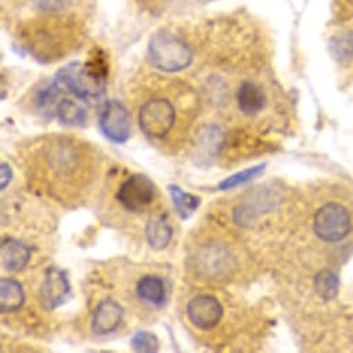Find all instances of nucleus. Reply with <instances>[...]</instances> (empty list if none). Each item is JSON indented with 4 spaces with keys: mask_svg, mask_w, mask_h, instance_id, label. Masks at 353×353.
I'll use <instances>...</instances> for the list:
<instances>
[{
    "mask_svg": "<svg viewBox=\"0 0 353 353\" xmlns=\"http://www.w3.org/2000/svg\"><path fill=\"white\" fill-rule=\"evenodd\" d=\"M26 295L21 284L14 279L0 280V309L3 313L19 310L24 303Z\"/></svg>",
    "mask_w": 353,
    "mask_h": 353,
    "instance_id": "obj_11",
    "label": "nucleus"
},
{
    "mask_svg": "<svg viewBox=\"0 0 353 353\" xmlns=\"http://www.w3.org/2000/svg\"><path fill=\"white\" fill-rule=\"evenodd\" d=\"M107 70L99 61L89 64L74 63L63 68L54 78L61 90H67L78 99H94L104 93Z\"/></svg>",
    "mask_w": 353,
    "mask_h": 353,
    "instance_id": "obj_1",
    "label": "nucleus"
},
{
    "mask_svg": "<svg viewBox=\"0 0 353 353\" xmlns=\"http://www.w3.org/2000/svg\"><path fill=\"white\" fill-rule=\"evenodd\" d=\"M223 140L225 139L221 128L215 125L204 126L197 133V145L200 147L205 157H215L219 152Z\"/></svg>",
    "mask_w": 353,
    "mask_h": 353,
    "instance_id": "obj_16",
    "label": "nucleus"
},
{
    "mask_svg": "<svg viewBox=\"0 0 353 353\" xmlns=\"http://www.w3.org/2000/svg\"><path fill=\"white\" fill-rule=\"evenodd\" d=\"M314 290L323 301H331L338 295L339 279L331 270H321L314 277Z\"/></svg>",
    "mask_w": 353,
    "mask_h": 353,
    "instance_id": "obj_18",
    "label": "nucleus"
},
{
    "mask_svg": "<svg viewBox=\"0 0 353 353\" xmlns=\"http://www.w3.org/2000/svg\"><path fill=\"white\" fill-rule=\"evenodd\" d=\"M151 64L165 72H178L188 68L193 61L190 48L179 38L166 32L155 34L148 43Z\"/></svg>",
    "mask_w": 353,
    "mask_h": 353,
    "instance_id": "obj_2",
    "label": "nucleus"
},
{
    "mask_svg": "<svg viewBox=\"0 0 353 353\" xmlns=\"http://www.w3.org/2000/svg\"><path fill=\"white\" fill-rule=\"evenodd\" d=\"M56 115L61 123L68 126H82L88 121L86 110L70 99H64L57 104Z\"/></svg>",
    "mask_w": 353,
    "mask_h": 353,
    "instance_id": "obj_15",
    "label": "nucleus"
},
{
    "mask_svg": "<svg viewBox=\"0 0 353 353\" xmlns=\"http://www.w3.org/2000/svg\"><path fill=\"white\" fill-rule=\"evenodd\" d=\"M154 197V185L144 174H132L118 190V201L132 212L144 210Z\"/></svg>",
    "mask_w": 353,
    "mask_h": 353,
    "instance_id": "obj_5",
    "label": "nucleus"
},
{
    "mask_svg": "<svg viewBox=\"0 0 353 353\" xmlns=\"http://www.w3.org/2000/svg\"><path fill=\"white\" fill-rule=\"evenodd\" d=\"M330 52L334 59L346 61L353 57V34H339L330 42Z\"/></svg>",
    "mask_w": 353,
    "mask_h": 353,
    "instance_id": "obj_20",
    "label": "nucleus"
},
{
    "mask_svg": "<svg viewBox=\"0 0 353 353\" xmlns=\"http://www.w3.org/2000/svg\"><path fill=\"white\" fill-rule=\"evenodd\" d=\"M70 292L71 287L67 274L57 268H49L45 273V280L39 292V299L43 309L54 310L67 301Z\"/></svg>",
    "mask_w": 353,
    "mask_h": 353,
    "instance_id": "obj_7",
    "label": "nucleus"
},
{
    "mask_svg": "<svg viewBox=\"0 0 353 353\" xmlns=\"http://www.w3.org/2000/svg\"><path fill=\"white\" fill-rule=\"evenodd\" d=\"M172 228L163 216L151 218L145 226L147 241L155 250L166 248L172 239Z\"/></svg>",
    "mask_w": 353,
    "mask_h": 353,
    "instance_id": "obj_13",
    "label": "nucleus"
},
{
    "mask_svg": "<svg viewBox=\"0 0 353 353\" xmlns=\"http://www.w3.org/2000/svg\"><path fill=\"white\" fill-rule=\"evenodd\" d=\"M265 166H266L265 163H261V165H258V166L248 168V169H245V170H243V172L234 173V174L229 176L228 179L222 181V182L218 185V188H219V190H232V189H236V188H239V186H241V185H245V183H248L251 179H254L255 176L261 174V173L263 172Z\"/></svg>",
    "mask_w": 353,
    "mask_h": 353,
    "instance_id": "obj_19",
    "label": "nucleus"
},
{
    "mask_svg": "<svg viewBox=\"0 0 353 353\" xmlns=\"http://www.w3.org/2000/svg\"><path fill=\"white\" fill-rule=\"evenodd\" d=\"M263 92L252 82H244L237 92V101L241 112L245 115L258 114L265 107Z\"/></svg>",
    "mask_w": 353,
    "mask_h": 353,
    "instance_id": "obj_12",
    "label": "nucleus"
},
{
    "mask_svg": "<svg viewBox=\"0 0 353 353\" xmlns=\"http://www.w3.org/2000/svg\"><path fill=\"white\" fill-rule=\"evenodd\" d=\"M0 178H2V181H0V189L5 190L13 178V170L9 163H2V168H0Z\"/></svg>",
    "mask_w": 353,
    "mask_h": 353,
    "instance_id": "obj_23",
    "label": "nucleus"
},
{
    "mask_svg": "<svg viewBox=\"0 0 353 353\" xmlns=\"http://www.w3.org/2000/svg\"><path fill=\"white\" fill-rule=\"evenodd\" d=\"M168 190H169L172 203L182 219H189L199 210L201 204L200 197L183 192L179 186L176 185H169Z\"/></svg>",
    "mask_w": 353,
    "mask_h": 353,
    "instance_id": "obj_14",
    "label": "nucleus"
},
{
    "mask_svg": "<svg viewBox=\"0 0 353 353\" xmlns=\"http://www.w3.org/2000/svg\"><path fill=\"white\" fill-rule=\"evenodd\" d=\"M35 5L45 13H60L67 9L70 0H35Z\"/></svg>",
    "mask_w": 353,
    "mask_h": 353,
    "instance_id": "obj_22",
    "label": "nucleus"
},
{
    "mask_svg": "<svg viewBox=\"0 0 353 353\" xmlns=\"http://www.w3.org/2000/svg\"><path fill=\"white\" fill-rule=\"evenodd\" d=\"M130 345L136 352H144V353L158 352L159 349L158 338L154 334L147 331L136 332L130 339Z\"/></svg>",
    "mask_w": 353,
    "mask_h": 353,
    "instance_id": "obj_21",
    "label": "nucleus"
},
{
    "mask_svg": "<svg viewBox=\"0 0 353 353\" xmlns=\"http://www.w3.org/2000/svg\"><path fill=\"white\" fill-rule=\"evenodd\" d=\"M122 316H123V310L119 303H117L112 299L103 301L97 306L93 316L92 328L94 334L105 335L115 331L122 321Z\"/></svg>",
    "mask_w": 353,
    "mask_h": 353,
    "instance_id": "obj_9",
    "label": "nucleus"
},
{
    "mask_svg": "<svg viewBox=\"0 0 353 353\" xmlns=\"http://www.w3.org/2000/svg\"><path fill=\"white\" fill-rule=\"evenodd\" d=\"M100 129L114 143H125L130 137V117L118 101H108L100 114Z\"/></svg>",
    "mask_w": 353,
    "mask_h": 353,
    "instance_id": "obj_6",
    "label": "nucleus"
},
{
    "mask_svg": "<svg viewBox=\"0 0 353 353\" xmlns=\"http://www.w3.org/2000/svg\"><path fill=\"white\" fill-rule=\"evenodd\" d=\"M137 294L141 299L159 305L165 299V285L159 277L145 276L137 284Z\"/></svg>",
    "mask_w": 353,
    "mask_h": 353,
    "instance_id": "obj_17",
    "label": "nucleus"
},
{
    "mask_svg": "<svg viewBox=\"0 0 353 353\" xmlns=\"http://www.w3.org/2000/svg\"><path fill=\"white\" fill-rule=\"evenodd\" d=\"M174 123V108L163 99L147 101L139 114V125L144 134L152 139H162Z\"/></svg>",
    "mask_w": 353,
    "mask_h": 353,
    "instance_id": "obj_3",
    "label": "nucleus"
},
{
    "mask_svg": "<svg viewBox=\"0 0 353 353\" xmlns=\"http://www.w3.org/2000/svg\"><path fill=\"white\" fill-rule=\"evenodd\" d=\"M2 266L9 272H19L27 266L31 258L30 248L20 240L5 239L0 247Z\"/></svg>",
    "mask_w": 353,
    "mask_h": 353,
    "instance_id": "obj_10",
    "label": "nucleus"
},
{
    "mask_svg": "<svg viewBox=\"0 0 353 353\" xmlns=\"http://www.w3.org/2000/svg\"><path fill=\"white\" fill-rule=\"evenodd\" d=\"M188 316L201 330H211L218 325L223 316L219 301L211 295H199L188 305Z\"/></svg>",
    "mask_w": 353,
    "mask_h": 353,
    "instance_id": "obj_8",
    "label": "nucleus"
},
{
    "mask_svg": "<svg viewBox=\"0 0 353 353\" xmlns=\"http://www.w3.org/2000/svg\"><path fill=\"white\" fill-rule=\"evenodd\" d=\"M314 232L327 243L341 241L350 232L349 212L339 204L324 205L316 214Z\"/></svg>",
    "mask_w": 353,
    "mask_h": 353,
    "instance_id": "obj_4",
    "label": "nucleus"
}]
</instances>
